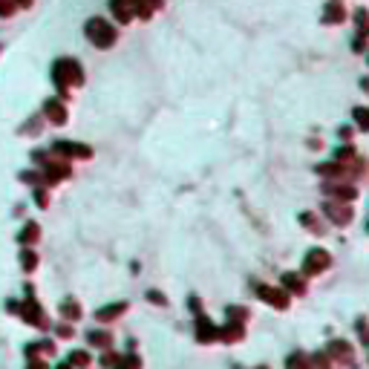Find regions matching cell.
I'll return each instance as SVG.
<instances>
[{
    "mask_svg": "<svg viewBox=\"0 0 369 369\" xmlns=\"http://www.w3.org/2000/svg\"><path fill=\"white\" fill-rule=\"evenodd\" d=\"M87 35H90V41L95 44V46H101V49H107L113 41H116V29L110 26V23H104V20H90L87 23Z\"/></svg>",
    "mask_w": 369,
    "mask_h": 369,
    "instance_id": "6da1fadb",
    "label": "cell"
},
{
    "mask_svg": "<svg viewBox=\"0 0 369 369\" xmlns=\"http://www.w3.org/2000/svg\"><path fill=\"white\" fill-rule=\"evenodd\" d=\"M55 81H58V87L81 84V67L75 61H58L55 64Z\"/></svg>",
    "mask_w": 369,
    "mask_h": 369,
    "instance_id": "7a4b0ae2",
    "label": "cell"
},
{
    "mask_svg": "<svg viewBox=\"0 0 369 369\" xmlns=\"http://www.w3.org/2000/svg\"><path fill=\"white\" fill-rule=\"evenodd\" d=\"M326 266H329V254L323 251V248H315V251H309V257H306L303 271H306V274H320Z\"/></svg>",
    "mask_w": 369,
    "mask_h": 369,
    "instance_id": "3957f363",
    "label": "cell"
},
{
    "mask_svg": "<svg viewBox=\"0 0 369 369\" xmlns=\"http://www.w3.org/2000/svg\"><path fill=\"white\" fill-rule=\"evenodd\" d=\"M257 291H260V297H263V300H269L271 306H277V309H285V306H288V297H285V291H280V288H271V285H257Z\"/></svg>",
    "mask_w": 369,
    "mask_h": 369,
    "instance_id": "277c9868",
    "label": "cell"
},
{
    "mask_svg": "<svg viewBox=\"0 0 369 369\" xmlns=\"http://www.w3.org/2000/svg\"><path fill=\"white\" fill-rule=\"evenodd\" d=\"M196 337H199V343H211V340L217 337V326L208 318H202V315H199V320H196Z\"/></svg>",
    "mask_w": 369,
    "mask_h": 369,
    "instance_id": "5b68a950",
    "label": "cell"
},
{
    "mask_svg": "<svg viewBox=\"0 0 369 369\" xmlns=\"http://www.w3.org/2000/svg\"><path fill=\"white\" fill-rule=\"evenodd\" d=\"M326 355H329V361H332V358H337V361H352V346L343 343V340H332L329 349H326Z\"/></svg>",
    "mask_w": 369,
    "mask_h": 369,
    "instance_id": "8992f818",
    "label": "cell"
},
{
    "mask_svg": "<svg viewBox=\"0 0 369 369\" xmlns=\"http://www.w3.org/2000/svg\"><path fill=\"white\" fill-rule=\"evenodd\" d=\"M20 315L29 320V323H35V326H44V320H41V318H44V315H41V306H38L32 297H29V300L20 306Z\"/></svg>",
    "mask_w": 369,
    "mask_h": 369,
    "instance_id": "52a82bcc",
    "label": "cell"
},
{
    "mask_svg": "<svg viewBox=\"0 0 369 369\" xmlns=\"http://www.w3.org/2000/svg\"><path fill=\"white\" fill-rule=\"evenodd\" d=\"M217 335L222 337L225 343H236V340L245 337V329H242V323H231V320H228V326H225L222 332H217Z\"/></svg>",
    "mask_w": 369,
    "mask_h": 369,
    "instance_id": "ba28073f",
    "label": "cell"
},
{
    "mask_svg": "<svg viewBox=\"0 0 369 369\" xmlns=\"http://www.w3.org/2000/svg\"><path fill=\"white\" fill-rule=\"evenodd\" d=\"M124 309H127V303H113V306H104V309H98V315H95V318H98L101 323H110V320H116L118 315H124Z\"/></svg>",
    "mask_w": 369,
    "mask_h": 369,
    "instance_id": "9c48e42d",
    "label": "cell"
},
{
    "mask_svg": "<svg viewBox=\"0 0 369 369\" xmlns=\"http://www.w3.org/2000/svg\"><path fill=\"white\" fill-rule=\"evenodd\" d=\"M113 12L118 20H130L136 15V3L133 0H113Z\"/></svg>",
    "mask_w": 369,
    "mask_h": 369,
    "instance_id": "30bf717a",
    "label": "cell"
},
{
    "mask_svg": "<svg viewBox=\"0 0 369 369\" xmlns=\"http://www.w3.org/2000/svg\"><path fill=\"white\" fill-rule=\"evenodd\" d=\"M44 110H46V116H49L55 124H64V121H67V113H64V107H61L58 101H46Z\"/></svg>",
    "mask_w": 369,
    "mask_h": 369,
    "instance_id": "8fae6325",
    "label": "cell"
},
{
    "mask_svg": "<svg viewBox=\"0 0 369 369\" xmlns=\"http://www.w3.org/2000/svg\"><path fill=\"white\" fill-rule=\"evenodd\" d=\"M326 214L335 219V222H340V225L349 222V217H352V211H349V208H340V205H326Z\"/></svg>",
    "mask_w": 369,
    "mask_h": 369,
    "instance_id": "7c38bea8",
    "label": "cell"
},
{
    "mask_svg": "<svg viewBox=\"0 0 369 369\" xmlns=\"http://www.w3.org/2000/svg\"><path fill=\"white\" fill-rule=\"evenodd\" d=\"M90 343L98 346V349H110V346H113V337L107 335V332H90Z\"/></svg>",
    "mask_w": 369,
    "mask_h": 369,
    "instance_id": "4fadbf2b",
    "label": "cell"
},
{
    "mask_svg": "<svg viewBox=\"0 0 369 369\" xmlns=\"http://www.w3.org/2000/svg\"><path fill=\"white\" fill-rule=\"evenodd\" d=\"M61 315H64L67 320H78V318H81V309H78V303H75V300H64V303H61Z\"/></svg>",
    "mask_w": 369,
    "mask_h": 369,
    "instance_id": "5bb4252c",
    "label": "cell"
},
{
    "mask_svg": "<svg viewBox=\"0 0 369 369\" xmlns=\"http://www.w3.org/2000/svg\"><path fill=\"white\" fill-rule=\"evenodd\" d=\"M283 285H285V288H291L294 294H303V291H306V285H303V280L297 277V274H285V277H283Z\"/></svg>",
    "mask_w": 369,
    "mask_h": 369,
    "instance_id": "9a60e30c",
    "label": "cell"
},
{
    "mask_svg": "<svg viewBox=\"0 0 369 369\" xmlns=\"http://www.w3.org/2000/svg\"><path fill=\"white\" fill-rule=\"evenodd\" d=\"M285 369H309V355H303V352L291 355L288 364H285Z\"/></svg>",
    "mask_w": 369,
    "mask_h": 369,
    "instance_id": "2e32d148",
    "label": "cell"
},
{
    "mask_svg": "<svg viewBox=\"0 0 369 369\" xmlns=\"http://www.w3.org/2000/svg\"><path fill=\"white\" fill-rule=\"evenodd\" d=\"M245 318H248V309H242V306H231L228 309V320L231 323H242Z\"/></svg>",
    "mask_w": 369,
    "mask_h": 369,
    "instance_id": "e0dca14e",
    "label": "cell"
},
{
    "mask_svg": "<svg viewBox=\"0 0 369 369\" xmlns=\"http://www.w3.org/2000/svg\"><path fill=\"white\" fill-rule=\"evenodd\" d=\"M58 150L61 153H75V156H90L87 147H78V144H67V141H58Z\"/></svg>",
    "mask_w": 369,
    "mask_h": 369,
    "instance_id": "ac0fdd59",
    "label": "cell"
},
{
    "mask_svg": "<svg viewBox=\"0 0 369 369\" xmlns=\"http://www.w3.org/2000/svg\"><path fill=\"white\" fill-rule=\"evenodd\" d=\"M67 364H69V367H87V364H90V355L78 349V352H72V355H69V361H67Z\"/></svg>",
    "mask_w": 369,
    "mask_h": 369,
    "instance_id": "d6986e66",
    "label": "cell"
},
{
    "mask_svg": "<svg viewBox=\"0 0 369 369\" xmlns=\"http://www.w3.org/2000/svg\"><path fill=\"white\" fill-rule=\"evenodd\" d=\"M35 239H38V225H35V222H29V225H26V231L20 234V242H35Z\"/></svg>",
    "mask_w": 369,
    "mask_h": 369,
    "instance_id": "ffe728a7",
    "label": "cell"
},
{
    "mask_svg": "<svg viewBox=\"0 0 369 369\" xmlns=\"http://www.w3.org/2000/svg\"><path fill=\"white\" fill-rule=\"evenodd\" d=\"M20 263H23V269H26V271H32L35 266H38V257H35L32 251H23V254H20Z\"/></svg>",
    "mask_w": 369,
    "mask_h": 369,
    "instance_id": "44dd1931",
    "label": "cell"
},
{
    "mask_svg": "<svg viewBox=\"0 0 369 369\" xmlns=\"http://www.w3.org/2000/svg\"><path fill=\"white\" fill-rule=\"evenodd\" d=\"M118 361H121V358H118V355H113V352H107L104 358H101V364H104L107 369H116V367H118Z\"/></svg>",
    "mask_w": 369,
    "mask_h": 369,
    "instance_id": "7402d4cb",
    "label": "cell"
},
{
    "mask_svg": "<svg viewBox=\"0 0 369 369\" xmlns=\"http://www.w3.org/2000/svg\"><path fill=\"white\" fill-rule=\"evenodd\" d=\"M355 118H358L361 130H367V107H358V110H355Z\"/></svg>",
    "mask_w": 369,
    "mask_h": 369,
    "instance_id": "603a6c76",
    "label": "cell"
},
{
    "mask_svg": "<svg viewBox=\"0 0 369 369\" xmlns=\"http://www.w3.org/2000/svg\"><path fill=\"white\" fill-rule=\"evenodd\" d=\"M326 20H340V9H337V3L329 6V12H326Z\"/></svg>",
    "mask_w": 369,
    "mask_h": 369,
    "instance_id": "cb8c5ba5",
    "label": "cell"
},
{
    "mask_svg": "<svg viewBox=\"0 0 369 369\" xmlns=\"http://www.w3.org/2000/svg\"><path fill=\"white\" fill-rule=\"evenodd\" d=\"M58 335H61V337H72V326H67V323L58 326Z\"/></svg>",
    "mask_w": 369,
    "mask_h": 369,
    "instance_id": "d4e9b609",
    "label": "cell"
},
{
    "mask_svg": "<svg viewBox=\"0 0 369 369\" xmlns=\"http://www.w3.org/2000/svg\"><path fill=\"white\" fill-rule=\"evenodd\" d=\"M26 369H46V364H44V361H35V358H32V361H29V367H26Z\"/></svg>",
    "mask_w": 369,
    "mask_h": 369,
    "instance_id": "484cf974",
    "label": "cell"
},
{
    "mask_svg": "<svg viewBox=\"0 0 369 369\" xmlns=\"http://www.w3.org/2000/svg\"><path fill=\"white\" fill-rule=\"evenodd\" d=\"M150 300H153V303H162V306H165V297H162L159 291H150Z\"/></svg>",
    "mask_w": 369,
    "mask_h": 369,
    "instance_id": "4316f807",
    "label": "cell"
},
{
    "mask_svg": "<svg viewBox=\"0 0 369 369\" xmlns=\"http://www.w3.org/2000/svg\"><path fill=\"white\" fill-rule=\"evenodd\" d=\"M58 369H72V367H69V364H61V367H58Z\"/></svg>",
    "mask_w": 369,
    "mask_h": 369,
    "instance_id": "83f0119b",
    "label": "cell"
},
{
    "mask_svg": "<svg viewBox=\"0 0 369 369\" xmlns=\"http://www.w3.org/2000/svg\"><path fill=\"white\" fill-rule=\"evenodd\" d=\"M257 369H269V367H257Z\"/></svg>",
    "mask_w": 369,
    "mask_h": 369,
    "instance_id": "f1b7e54d",
    "label": "cell"
}]
</instances>
